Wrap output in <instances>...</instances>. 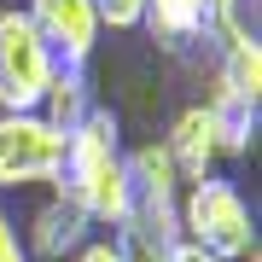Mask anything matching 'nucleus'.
Segmentation results:
<instances>
[{
    "label": "nucleus",
    "mask_w": 262,
    "mask_h": 262,
    "mask_svg": "<svg viewBox=\"0 0 262 262\" xmlns=\"http://www.w3.org/2000/svg\"><path fill=\"white\" fill-rule=\"evenodd\" d=\"M53 192H64L94 227H122L128 215V151H122V122L117 111L94 105L76 128L64 134V169Z\"/></svg>",
    "instance_id": "1"
},
{
    "label": "nucleus",
    "mask_w": 262,
    "mask_h": 262,
    "mask_svg": "<svg viewBox=\"0 0 262 262\" xmlns=\"http://www.w3.org/2000/svg\"><path fill=\"white\" fill-rule=\"evenodd\" d=\"M181 239H192L215 262H245L256 251V215L245 204L239 181L204 175L192 187H181Z\"/></svg>",
    "instance_id": "2"
},
{
    "label": "nucleus",
    "mask_w": 262,
    "mask_h": 262,
    "mask_svg": "<svg viewBox=\"0 0 262 262\" xmlns=\"http://www.w3.org/2000/svg\"><path fill=\"white\" fill-rule=\"evenodd\" d=\"M58 58L41 41V29L24 18V6L0 12V111H35L47 94Z\"/></svg>",
    "instance_id": "3"
},
{
    "label": "nucleus",
    "mask_w": 262,
    "mask_h": 262,
    "mask_svg": "<svg viewBox=\"0 0 262 262\" xmlns=\"http://www.w3.org/2000/svg\"><path fill=\"white\" fill-rule=\"evenodd\" d=\"M64 169V134L41 111H0V192L53 187Z\"/></svg>",
    "instance_id": "4"
},
{
    "label": "nucleus",
    "mask_w": 262,
    "mask_h": 262,
    "mask_svg": "<svg viewBox=\"0 0 262 262\" xmlns=\"http://www.w3.org/2000/svg\"><path fill=\"white\" fill-rule=\"evenodd\" d=\"M24 18L41 29V41L53 47V58L70 64V70H88V58H94L99 35H105L94 0H29Z\"/></svg>",
    "instance_id": "5"
},
{
    "label": "nucleus",
    "mask_w": 262,
    "mask_h": 262,
    "mask_svg": "<svg viewBox=\"0 0 262 262\" xmlns=\"http://www.w3.org/2000/svg\"><path fill=\"white\" fill-rule=\"evenodd\" d=\"M88 239H94V222H88V215L76 210L64 192H53L47 204L29 215V239H24V251H29V262H35V256L64 262V256H76V251H82Z\"/></svg>",
    "instance_id": "6"
},
{
    "label": "nucleus",
    "mask_w": 262,
    "mask_h": 262,
    "mask_svg": "<svg viewBox=\"0 0 262 262\" xmlns=\"http://www.w3.org/2000/svg\"><path fill=\"white\" fill-rule=\"evenodd\" d=\"M140 29L163 53H187V47H198V41H215L210 0H146L140 6Z\"/></svg>",
    "instance_id": "7"
},
{
    "label": "nucleus",
    "mask_w": 262,
    "mask_h": 262,
    "mask_svg": "<svg viewBox=\"0 0 262 262\" xmlns=\"http://www.w3.org/2000/svg\"><path fill=\"white\" fill-rule=\"evenodd\" d=\"M158 146H163V158L175 163L181 187H192V181L215 175V134H210L204 105H187V111H175V122H169V134H163Z\"/></svg>",
    "instance_id": "8"
},
{
    "label": "nucleus",
    "mask_w": 262,
    "mask_h": 262,
    "mask_svg": "<svg viewBox=\"0 0 262 262\" xmlns=\"http://www.w3.org/2000/svg\"><path fill=\"white\" fill-rule=\"evenodd\" d=\"M204 117H210V134H215V158H245L256 146V105L251 99H233L222 88H210Z\"/></svg>",
    "instance_id": "9"
},
{
    "label": "nucleus",
    "mask_w": 262,
    "mask_h": 262,
    "mask_svg": "<svg viewBox=\"0 0 262 262\" xmlns=\"http://www.w3.org/2000/svg\"><path fill=\"white\" fill-rule=\"evenodd\" d=\"M35 111L47 117V122H53L58 134H70L76 122H82L88 111H94V82H88V70H70V64H58Z\"/></svg>",
    "instance_id": "10"
},
{
    "label": "nucleus",
    "mask_w": 262,
    "mask_h": 262,
    "mask_svg": "<svg viewBox=\"0 0 262 262\" xmlns=\"http://www.w3.org/2000/svg\"><path fill=\"white\" fill-rule=\"evenodd\" d=\"M215 88L233 99L262 105V41H222L215 53Z\"/></svg>",
    "instance_id": "11"
},
{
    "label": "nucleus",
    "mask_w": 262,
    "mask_h": 262,
    "mask_svg": "<svg viewBox=\"0 0 262 262\" xmlns=\"http://www.w3.org/2000/svg\"><path fill=\"white\" fill-rule=\"evenodd\" d=\"M215 41H256V0H210Z\"/></svg>",
    "instance_id": "12"
},
{
    "label": "nucleus",
    "mask_w": 262,
    "mask_h": 262,
    "mask_svg": "<svg viewBox=\"0 0 262 262\" xmlns=\"http://www.w3.org/2000/svg\"><path fill=\"white\" fill-rule=\"evenodd\" d=\"M140 6L146 0H94L99 29H140Z\"/></svg>",
    "instance_id": "13"
},
{
    "label": "nucleus",
    "mask_w": 262,
    "mask_h": 262,
    "mask_svg": "<svg viewBox=\"0 0 262 262\" xmlns=\"http://www.w3.org/2000/svg\"><path fill=\"white\" fill-rule=\"evenodd\" d=\"M0 262H29V251H24V233L12 227V215L0 210Z\"/></svg>",
    "instance_id": "14"
},
{
    "label": "nucleus",
    "mask_w": 262,
    "mask_h": 262,
    "mask_svg": "<svg viewBox=\"0 0 262 262\" xmlns=\"http://www.w3.org/2000/svg\"><path fill=\"white\" fill-rule=\"evenodd\" d=\"M70 262H122V251H117V239H88Z\"/></svg>",
    "instance_id": "15"
},
{
    "label": "nucleus",
    "mask_w": 262,
    "mask_h": 262,
    "mask_svg": "<svg viewBox=\"0 0 262 262\" xmlns=\"http://www.w3.org/2000/svg\"><path fill=\"white\" fill-rule=\"evenodd\" d=\"M163 262H215V256H210V251H198L192 239H175V245L163 251Z\"/></svg>",
    "instance_id": "16"
},
{
    "label": "nucleus",
    "mask_w": 262,
    "mask_h": 262,
    "mask_svg": "<svg viewBox=\"0 0 262 262\" xmlns=\"http://www.w3.org/2000/svg\"><path fill=\"white\" fill-rule=\"evenodd\" d=\"M245 262H262V251H251V256H245Z\"/></svg>",
    "instance_id": "17"
}]
</instances>
